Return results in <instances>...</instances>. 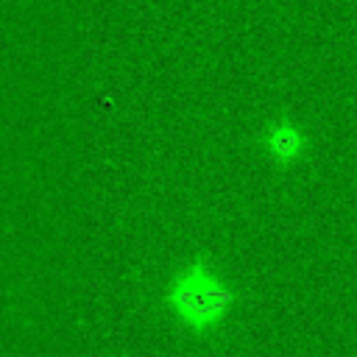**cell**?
<instances>
[{
    "label": "cell",
    "mask_w": 357,
    "mask_h": 357,
    "mask_svg": "<svg viewBox=\"0 0 357 357\" xmlns=\"http://www.w3.org/2000/svg\"><path fill=\"white\" fill-rule=\"evenodd\" d=\"M265 151L276 162H293L304 151V134L290 120H276L265 131Z\"/></svg>",
    "instance_id": "2"
},
{
    "label": "cell",
    "mask_w": 357,
    "mask_h": 357,
    "mask_svg": "<svg viewBox=\"0 0 357 357\" xmlns=\"http://www.w3.org/2000/svg\"><path fill=\"white\" fill-rule=\"evenodd\" d=\"M231 301L234 293L204 259L178 271L167 287V304L173 315L192 332L215 329L226 318Z\"/></svg>",
    "instance_id": "1"
}]
</instances>
